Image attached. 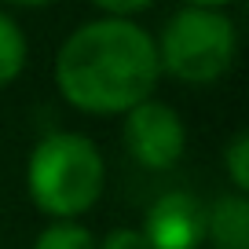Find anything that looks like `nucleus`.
I'll return each instance as SVG.
<instances>
[{
    "label": "nucleus",
    "instance_id": "obj_10",
    "mask_svg": "<svg viewBox=\"0 0 249 249\" xmlns=\"http://www.w3.org/2000/svg\"><path fill=\"white\" fill-rule=\"evenodd\" d=\"M92 8H99L107 18H136L140 11L154 8V0H88Z\"/></svg>",
    "mask_w": 249,
    "mask_h": 249
},
{
    "label": "nucleus",
    "instance_id": "obj_11",
    "mask_svg": "<svg viewBox=\"0 0 249 249\" xmlns=\"http://www.w3.org/2000/svg\"><path fill=\"white\" fill-rule=\"evenodd\" d=\"M99 249H150L140 227H114L99 238Z\"/></svg>",
    "mask_w": 249,
    "mask_h": 249
},
{
    "label": "nucleus",
    "instance_id": "obj_13",
    "mask_svg": "<svg viewBox=\"0 0 249 249\" xmlns=\"http://www.w3.org/2000/svg\"><path fill=\"white\" fill-rule=\"evenodd\" d=\"M4 8H48V4H55V0H0Z\"/></svg>",
    "mask_w": 249,
    "mask_h": 249
},
{
    "label": "nucleus",
    "instance_id": "obj_12",
    "mask_svg": "<svg viewBox=\"0 0 249 249\" xmlns=\"http://www.w3.org/2000/svg\"><path fill=\"white\" fill-rule=\"evenodd\" d=\"M227 4H234V0H183V8H213V11H224Z\"/></svg>",
    "mask_w": 249,
    "mask_h": 249
},
{
    "label": "nucleus",
    "instance_id": "obj_1",
    "mask_svg": "<svg viewBox=\"0 0 249 249\" xmlns=\"http://www.w3.org/2000/svg\"><path fill=\"white\" fill-rule=\"evenodd\" d=\"M161 81L154 33L136 18H92L55 52V88L88 117H124Z\"/></svg>",
    "mask_w": 249,
    "mask_h": 249
},
{
    "label": "nucleus",
    "instance_id": "obj_3",
    "mask_svg": "<svg viewBox=\"0 0 249 249\" xmlns=\"http://www.w3.org/2000/svg\"><path fill=\"white\" fill-rule=\"evenodd\" d=\"M161 77L179 85H213L238 59V26L227 11L179 8L154 37Z\"/></svg>",
    "mask_w": 249,
    "mask_h": 249
},
{
    "label": "nucleus",
    "instance_id": "obj_4",
    "mask_svg": "<svg viewBox=\"0 0 249 249\" xmlns=\"http://www.w3.org/2000/svg\"><path fill=\"white\" fill-rule=\"evenodd\" d=\"M121 140L136 165H143L150 172H169L179 165V158L187 150V124L169 103L150 95L124 114Z\"/></svg>",
    "mask_w": 249,
    "mask_h": 249
},
{
    "label": "nucleus",
    "instance_id": "obj_8",
    "mask_svg": "<svg viewBox=\"0 0 249 249\" xmlns=\"http://www.w3.org/2000/svg\"><path fill=\"white\" fill-rule=\"evenodd\" d=\"M33 249H99V238L81 220H52L37 231Z\"/></svg>",
    "mask_w": 249,
    "mask_h": 249
},
{
    "label": "nucleus",
    "instance_id": "obj_2",
    "mask_svg": "<svg viewBox=\"0 0 249 249\" xmlns=\"http://www.w3.org/2000/svg\"><path fill=\"white\" fill-rule=\"evenodd\" d=\"M107 187V161L85 132H44L26 161L30 202L52 220H77L92 213Z\"/></svg>",
    "mask_w": 249,
    "mask_h": 249
},
{
    "label": "nucleus",
    "instance_id": "obj_7",
    "mask_svg": "<svg viewBox=\"0 0 249 249\" xmlns=\"http://www.w3.org/2000/svg\"><path fill=\"white\" fill-rule=\"evenodd\" d=\"M26 62H30V40H26V30L15 22L11 11L0 8V88L15 85L22 77Z\"/></svg>",
    "mask_w": 249,
    "mask_h": 249
},
{
    "label": "nucleus",
    "instance_id": "obj_6",
    "mask_svg": "<svg viewBox=\"0 0 249 249\" xmlns=\"http://www.w3.org/2000/svg\"><path fill=\"white\" fill-rule=\"evenodd\" d=\"M205 246L213 249H249V202L246 195H224L205 205Z\"/></svg>",
    "mask_w": 249,
    "mask_h": 249
},
{
    "label": "nucleus",
    "instance_id": "obj_5",
    "mask_svg": "<svg viewBox=\"0 0 249 249\" xmlns=\"http://www.w3.org/2000/svg\"><path fill=\"white\" fill-rule=\"evenodd\" d=\"M143 238L150 249H202L205 246V205L191 191H165L143 216Z\"/></svg>",
    "mask_w": 249,
    "mask_h": 249
},
{
    "label": "nucleus",
    "instance_id": "obj_9",
    "mask_svg": "<svg viewBox=\"0 0 249 249\" xmlns=\"http://www.w3.org/2000/svg\"><path fill=\"white\" fill-rule=\"evenodd\" d=\"M224 172L231 179L234 195H246L249 191V132H234L224 147Z\"/></svg>",
    "mask_w": 249,
    "mask_h": 249
}]
</instances>
